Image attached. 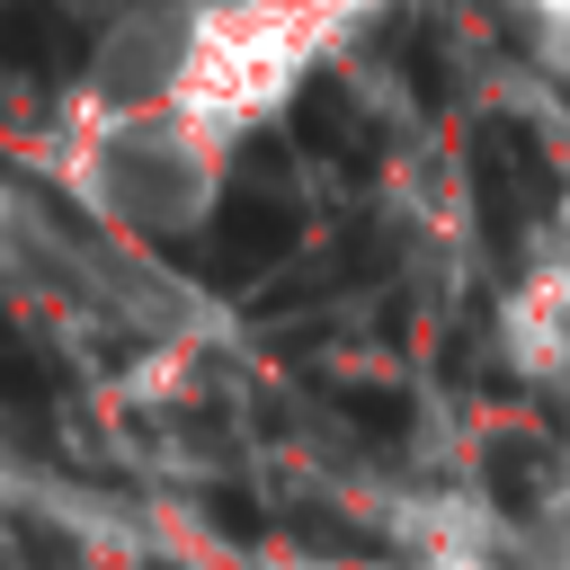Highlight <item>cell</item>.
<instances>
[{
	"label": "cell",
	"mask_w": 570,
	"mask_h": 570,
	"mask_svg": "<svg viewBox=\"0 0 570 570\" xmlns=\"http://www.w3.org/2000/svg\"><path fill=\"white\" fill-rule=\"evenodd\" d=\"M383 0H187L169 18V98L205 142H249L294 107V89L374 18Z\"/></svg>",
	"instance_id": "obj_1"
},
{
	"label": "cell",
	"mask_w": 570,
	"mask_h": 570,
	"mask_svg": "<svg viewBox=\"0 0 570 570\" xmlns=\"http://www.w3.org/2000/svg\"><path fill=\"white\" fill-rule=\"evenodd\" d=\"M223 142H205L169 98H125L89 142H80V187L142 232H187L214 187H223Z\"/></svg>",
	"instance_id": "obj_2"
},
{
	"label": "cell",
	"mask_w": 570,
	"mask_h": 570,
	"mask_svg": "<svg viewBox=\"0 0 570 570\" xmlns=\"http://www.w3.org/2000/svg\"><path fill=\"white\" fill-rule=\"evenodd\" d=\"M499 347H508V365L534 374V383L570 374V249L534 258V267L499 294Z\"/></svg>",
	"instance_id": "obj_3"
},
{
	"label": "cell",
	"mask_w": 570,
	"mask_h": 570,
	"mask_svg": "<svg viewBox=\"0 0 570 570\" xmlns=\"http://www.w3.org/2000/svg\"><path fill=\"white\" fill-rule=\"evenodd\" d=\"M410 570H499V561H472V552H428V561H410Z\"/></svg>",
	"instance_id": "obj_4"
},
{
	"label": "cell",
	"mask_w": 570,
	"mask_h": 570,
	"mask_svg": "<svg viewBox=\"0 0 570 570\" xmlns=\"http://www.w3.org/2000/svg\"><path fill=\"white\" fill-rule=\"evenodd\" d=\"M534 9H543V18H552V27H561V18H570V0H534Z\"/></svg>",
	"instance_id": "obj_5"
},
{
	"label": "cell",
	"mask_w": 570,
	"mask_h": 570,
	"mask_svg": "<svg viewBox=\"0 0 570 570\" xmlns=\"http://www.w3.org/2000/svg\"><path fill=\"white\" fill-rule=\"evenodd\" d=\"M552 36H561V71H570V18H561V27H552Z\"/></svg>",
	"instance_id": "obj_6"
}]
</instances>
